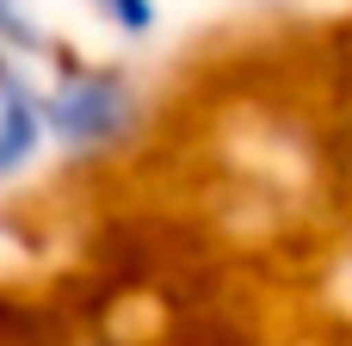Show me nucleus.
<instances>
[{
	"mask_svg": "<svg viewBox=\"0 0 352 346\" xmlns=\"http://www.w3.org/2000/svg\"><path fill=\"white\" fill-rule=\"evenodd\" d=\"M118 37H130V43H142V37H155V25H161V6L155 0H87Z\"/></svg>",
	"mask_w": 352,
	"mask_h": 346,
	"instance_id": "4",
	"label": "nucleus"
},
{
	"mask_svg": "<svg viewBox=\"0 0 352 346\" xmlns=\"http://www.w3.org/2000/svg\"><path fill=\"white\" fill-rule=\"evenodd\" d=\"M43 99H37V80L25 74V56L0 50V186L12 173H25L37 155H43Z\"/></svg>",
	"mask_w": 352,
	"mask_h": 346,
	"instance_id": "2",
	"label": "nucleus"
},
{
	"mask_svg": "<svg viewBox=\"0 0 352 346\" xmlns=\"http://www.w3.org/2000/svg\"><path fill=\"white\" fill-rule=\"evenodd\" d=\"M0 50H12L25 62H43L50 56V31H43V19L25 0H0Z\"/></svg>",
	"mask_w": 352,
	"mask_h": 346,
	"instance_id": "3",
	"label": "nucleus"
},
{
	"mask_svg": "<svg viewBox=\"0 0 352 346\" xmlns=\"http://www.w3.org/2000/svg\"><path fill=\"white\" fill-rule=\"evenodd\" d=\"M43 99V136L68 155V161H93L111 155L136 136L142 124V93L130 74L105 68V62H74L62 56L50 80H37Z\"/></svg>",
	"mask_w": 352,
	"mask_h": 346,
	"instance_id": "1",
	"label": "nucleus"
},
{
	"mask_svg": "<svg viewBox=\"0 0 352 346\" xmlns=\"http://www.w3.org/2000/svg\"><path fill=\"white\" fill-rule=\"evenodd\" d=\"M334 155H340L346 186H352V80H346V93H340V111H334Z\"/></svg>",
	"mask_w": 352,
	"mask_h": 346,
	"instance_id": "5",
	"label": "nucleus"
}]
</instances>
